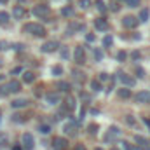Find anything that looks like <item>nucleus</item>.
Listing matches in <instances>:
<instances>
[{
  "instance_id": "nucleus-39",
  "label": "nucleus",
  "mask_w": 150,
  "mask_h": 150,
  "mask_svg": "<svg viewBox=\"0 0 150 150\" xmlns=\"http://www.w3.org/2000/svg\"><path fill=\"white\" fill-rule=\"evenodd\" d=\"M136 75H138V77H145V75H143V70H142V68H136Z\"/></svg>"
},
{
  "instance_id": "nucleus-3",
  "label": "nucleus",
  "mask_w": 150,
  "mask_h": 150,
  "mask_svg": "<svg viewBox=\"0 0 150 150\" xmlns=\"http://www.w3.org/2000/svg\"><path fill=\"white\" fill-rule=\"evenodd\" d=\"M52 149L54 150H67L68 149V140L67 138H54L52 140Z\"/></svg>"
},
{
  "instance_id": "nucleus-32",
  "label": "nucleus",
  "mask_w": 150,
  "mask_h": 150,
  "mask_svg": "<svg viewBox=\"0 0 150 150\" xmlns=\"http://www.w3.org/2000/svg\"><path fill=\"white\" fill-rule=\"evenodd\" d=\"M94 58H96V59H98V61H100V59H101V58H103V52H101V51H100V49H94Z\"/></svg>"
},
{
  "instance_id": "nucleus-36",
  "label": "nucleus",
  "mask_w": 150,
  "mask_h": 150,
  "mask_svg": "<svg viewBox=\"0 0 150 150\" xmlns=\"http://www.w3.org/2000/svg\"><path fill=\"white\" fill-rule=\"evenodd\" d=\"M107 79H108V74H100V82H103Z\"/></svg>"
},
{
  "instance_id": "nucleus-43",
  "label": "nucleus",
  "mask_w": 150,
  "mask_h": 150,
  "mask_svg": "<svg viewBox=\"0 0 150 150\" xmlns=\"http://www.w3.org/2000/svg\"><path fill=\"white\" fill-rule=\"evenodd\" d=\"M12 150H23V147H19V145H14V147H12Z\"/></svg>"
},
{
  "instance_id": "nucleus-10",
  "label": "nucleus",
  "mask_w": 150,
  "mask_h": 150,
  "mask_svg": "<svg viewBox=\"0 0 150 150\" xmlns=\"http://www.w3.org/2000/svg\"><path fill=\"white\" fill-rule=\"evenodd\" d=\"M119 136H120V131H119V127H115V126H113V127L108 129V134L105 136V140H107V142H112V140L119 138Z\"/></svg>"
},
{
  "instance_id": "nucleus-21",
  "label": "nucleus",
  "mask_w": 150,
  "mask_h": 150,
  "mask_svg": "<svg viewBox=\"0 0 150 150\" xmlns=\"http://www.w3.org/2000/svg\"><path fill=\"white\" fill-rule=\"evenodd\" d=\"M58 89L63 91V93H67V91H70V84L68 82H58Z\"/></svg>"
},
{
  "instance_id": "nucleus-31",
  "label": "nucleus",
  "mask_w": 150,
  "mask_h": 150,
  "mask_svg": "<svg viewBox=\"0 0 150 150\" xmlns=\"http://www.w3.org/2000/svg\"><path fill=\"white\" fill-rule=\"evenodd\" d=\"M89 4H91L89 0H79V5H80L82 9H87V7H89Z\"/></svg>"
},
{
  "instance_id": "nucleus-16",
  "label": "nucleus",
  "mask_w": 150,
  "mask_h": 150,
  "mask_svg": "<svg viewBox=\"0 0 150 150\" xmlns=\"http://www.w3.org/2000/svg\"><path fill=\"white\" fill-rule=\"evenodd\" d=\"M75 127H77V122L75 120H70L67 126H65V133H70V134H75Z\"/></svg>"
},
{
  "instance_id": "nucleus-8",
  "label": "nucleus",
  "mask_w": 150,
  "mask_h": 150,
  "mask_svg": "<svg viewBox=\"0 0 150 150\" xmlns=\"http://www.w3.org/2000/svg\"><path fill=\"white\" fill-rule=\"evenodd\" d=\"M136 101L138 103H150V91H140L136 94Z\"/></svg>"
},
{
  "instance_id": "nucleus-40",
  "label": "nucleus",
  "mask_w": 150,
  "mask_h": 150,
  "mask_svg": "<svg viewBox=\"0 0 150 150\" xmlns=\"http://www.w3.org/2000/svg\"><path fill=\"white\" fill-rule=\"evenodd\" d=\"M4 49H7V42H0V51H4Z\"/></svg>"
},
{
  "instance_id": "nucleus-25",
  "label": "nucleus",
  "mask_w": 150,
  "mask_h": 150,
  "mask_svg": "<svg viewBox=\"0 0 150 150\" xmlns=\"http://www.w3.org/2000/svg\"><path fill=\"white\" fill-rule=\"evenodd\" d=\"M134 142H136V143H140V145H149V142H147L143 136H138V134L134 136Z\"/></svg>"
},
{
  "instance_id": "nucleus-26",
  "label": "nucleus",
  "mask_w": 150,
  "mask_h": 150,
  "mask_svg": "<svg viewBox=\"0 0 150 150\" xmlns=\"http://www.w3.org/2000/svg\"><path fill=\"white\" fill-rule=\"evenodd\" d=\"M124 4H127L129 7H138L140 5V0H122Z\"/></svg>"
},
{
  "instance_id": "nucleus-37",
  "label": "nucleus",
  "mask_w": 150,
  "mask_h": 150,
  "mask_svg": "<svg viewBox=\"0 0 150 150\" xmlns=\"http://www.w3.org/2000/svg\"><path fill=\"white\" fill-rule=\"evenodd\" d=\"M61 58H68V51L67 49H61Z\"/></svg>"
},
{
  "instance_id": "nucleus-4",
  "label": "nucleus",
  "mask_w": 150,
  "mask_h": 150,
  "mask_svg": "<svg viewBox=\"0 0 150 150\" xmlns=\"http://www.w3.org/2000/svg\"><path fill=\"white\" fill-rule=\"evenodd\" d=\"M19 89H21V84H19L18 80H11V82L4 87V91H2V93H4V94H7V93H18Z\"/></svg>"
},
{
  "instance_id": "nucleus-42",
  "label": "nucleus",
  "mask_w": 150,
  "mask_h": 150,
  "mask_svg": "<svg viewBox=\"0 0 150 150\" xmlns=\"http://www.w3.org/2000/svg\"><path fill=\"white\" fill-rule=\"evenodd\" d=\"M86 38H87V42H93V40H94V35H91V33H89Z\"/></svg>"
},
{
  "instance_id": "nucleus-45",
  "label": "nucleus",
  "mask_w": 150,
  "mask_h": 150,
  "mask_svg": "<svg viewBox=\"0 0 150 150\" xmlns=\"http://www.w3.org/2000/svg\"><path fill=\"white\" fill-rule=\"evenodd\" d=\"M7 2H9V0H0V4H2V5H5Z\"/></svg>"
},
{
  "instance_id": "nucleus-19",
  "label": "nucleus",
  "mask_w": 150,
  "mask_h": 150,
  "mask_svg": "<svg viewBox=\"0 0 150 150\" xmlns=\"http://www.w3.org/2000/svg\"><path fill=\"white\" fill-rule=\"evenodd\" d=\"M91 89H93L94 93H100V91H101V82H100V80H93V82H91Z\"/></svg>"
},
{
  "instance_id": "nucleus-13",
  "label": "nucleus",
  "mask_w": 150,
  "mask_h": 150,
  "mask_svg": "<svg viewBox=\"0 0 150 150\" xmlns=\"http://www.w3.org/2000/svg\"><path fill=\"white\" fill-rule=\"evenodd\" d=\"M45 100H47V103H51V105H56V103L59 101V94H58V93H49V94L45 96Z\"/></svg>"
},
{
  "instance_id": "nucleus-9",
  "label": "nucleus",
  "mask_w": 150,
  "mask_h": 150,
  "mask_svg": "<svg viewBox=\"0 0 150 150\" xmlns=\"http://www.w3.org/2000/svg\"><path fill=\"white\" fill-rule=\"evenodd\" d=\"M47 12H49V7L47 5H37V7H33V14L38 16V18L47 16Z\"/></svg>"
},
{
  "instance_id": "nucleus-41",
  "label": "nucleus",
  "mask_w": 150,
  "mask_h": 150,
  "mask_svg": "<svg viewBox=\"0 0 150 150\" xmlns=\"http://www.w3.org/2000/svg\"><path fill=\"white\" fill-rule=\"evenodd\" d=\"M127 124H134V119L131 115H127Z\"/></svg>"
},
{
  "instance_id": "nucleus-6",
  "label": "nucleus",
  "mask_w": 150,
  "mask_h": 150,
  "mask_svg": "<svg viewBox=\"0 0 150 150\" xmlns=\"http://www.w3.org/2000/svg\"><path fill=\"white\" fill-rule=\"evenodd\" d=\"M122 25H124L126 28H134V26L138 25V18H134V16H126V18L122 19Z\"/></svg>"
},
{
  "instance_id": "nucleus-24",
  "label": "nucleus",
  "mask_w": 150,
  "mask_h": 150,
  "mask_svg": "<svg viewBox=\"0 0 150 150\" xmlns=\"http://www.w3.org/2000/svg\"><path fill=\"white\" fill-rule=\"evenodd\" d=\"M61 14L63 16H74V9L72 7H63L61 9Z\"/></svg>"
},
{
  "instance_id": "nucleus-48",
  "label": "nucleus",
  "mask_w": 150,
  "mask_h": 150,
  "mask_svg": "<svg viewBox=\"0 0 150 150\" xmlns=\"http://www.w3.org/2000/svg\"><path fill=\"white\" fill-rule=\"evenodd\" d=\"M112 150H117V149H112Z\"/></svg>"
},
{
  "instance_id": "nucleus-35",
  "label": "nucleus",
  "mask_w": 150,
  "mask_h": 150,
  "mask_svg": "<svg viewBox=\"0 0 150 150\" xmlns=\"http://www.w3.org/2000/svg\"><path fill=\"white\" fill-rule=\"evenodd\" d=\"M5 143H7V134L0 133V145H5Z\"/></svg>"
},
{
  "instance_id": "nucleus-15",
  "label": "nucleus",
  "mask_w": 150,
  "mask_h": 150,
  "mask_svg": "<svg viewBox=\"0 0 150 150\" xmlns=\"http://www.w3.org/2000/svg\"><path fill=\"white\" fill-rule=\"evenodd\" d=\"M11 105H12V108H23L28 105V100H14Z\"/></svg>"
},
{
  "instance_id": "nucleus-18",
  "label": "nucleus",
  "mask_w": 150,
  "mask_h": 150,
  "mask_svg": "<svg viewBox=\"0 0 150 150\" xmlns=\"http://www.w3.org/2000/svg\"><path fill=\"white\" fill-rule=\"evenodd\" d=\"M149 16H150L149 9H142V11H140V18H138V19L145 23V21H149Z\"/></svg>"
},
{
  "instance_id": "nucleus-30",
  "label": "nucleus",
  "mask_w": 150,
  "mask_h": 150,
  "mask_svg": "<svg viewBox=\"0 0 150 150\" xmlns=\"http://www.w3.org/2000/svg\"><path fill=\"white\" fill-rule=\"evenodd\" d=\"M67 103H68V110H74V108H75V100H74V98H68V100H67Z\"/></svg>"
},
{
  "instance_id": "nucleus-14",
  "label": "nucleus",
  "mask_w": 150,
  "mask_h": 150,
  "mask_svg": "<svg viewBox=\"0 0 150 150\" xmlns=\"http://www.w3.org/2000/svg\"><path fill=\"white\" fill-rule=\"evenodd\" d=\"M12 16H14L16 19H19V18H23V16H25V9H23L21 5H18V7H14V11H12Z\"/></svg>"
},
{
  "instance_id": "nucleus-38",
  "label": "nucleus",
  "mask_w": 150,
  "mask_h": 150,
  "mask_svg": "<svg viewBox=\"0 0 150 150\" xmlns=\"http://www.w3.org/2000/svg\"><path fill=\"white\" fill-rule=\"evenodd\" d=\"M21 72H23V68H21V67H18V68H14V70H12V74L16 75V74H21Z\"/></svg>"
},
{
  "instance_id": "nucleus-2",
  "label": "nucleus",
  "mask_w": 150,
  "mask_h": 150,
  "mask_svg": "<svg viewBox=\"0 0 150 150\" xmlns=\"http://www.w3.org/2000/svg\"><path fill=\"white\" fill-rule=\"evenodd\" d=\"M21 142H23V150H33L35 140H33V136L30 133H25L23 138H21Z\"/></svg>"
},
{
  "instance_id": "nucleus-11",
  "label": "nucleus",
  "mask_w": 150,
  "mask_h": 150,
  "mask_svg": "<svg viewBox=\"0 0 150 150\" xmlns=\"http://www.w3.org/2000/svg\"><path fill=\"white\" fill-rule=\"evenodd\" d=\"M56 49H58V42H56V40L45 42V44L42 45V51H44V52H52V51H56Z\"/></svg>"
},
{
  "instance_id": "nucleus-22",
  "label": "nucleus",
  "mask_w": 150,
  "mask_h": 150,
  "mask_svg": "<svg viewBox=\"0 0 150 150\" xmlns=\"http://www.w3.org/2000/svg\"><path fill=\"white\" fill-rule=\"evenodd\" d=\"M38 131H40L42 134H49V133H51V126H47V124H42V126H38Z\"/></svg>"
},
{
  "instance_id": "nucleus-12",
  "label": "nucleus",
  "mask_w": 150,
  "mask_h": 150,
  "mask_svg": "<svg viewBox=\"0 0 150 150\" xmlns=\"http://www.w3.org/2000/svg\"><path fill=\"white\" fill-rule=\"evenodd\" d=\"M75 61H77L79 65L84 63V49H82V45H77V47H75Z\"/></svg>"
},
{
  "instance_id": "nucleus-5",
  "label": "nucleus",
  "mask_w": 150,
  "mask_h": 150,
  "mask_svg": "<svg viewBox=\"0 0 150 150\" xmlns=\"http://www.w3.org/2000/svg\"><path fill=\"white\" fill-rule=\"evenodd\" d=\"M119 80L122 82V86H124V87H133V86H134V82H136L133 77H129V75H126V74H119Z\"/></svg>"
},
{
  "instance_id": "nucleus-29",
  "label": "nucleus",
  "mask_w": 150,
  "mask_h": 150,
  "mask_svg": "<svg viewBox=\"0 0 150 150\" xmlns=\"http://www.w3.org/2000/svg\"><path fill=\"white\" fill-rule=\"evenodd\" d=\"M52 74H54V75H61V74H63V68H61L59 65H56V67L52 68Z\"/></svg>"
},
{
  "instance_id": "nucleus-34",
  "label": "nucleus",
  "mask_w": 150,
  "mask_h": 150,
  "mask_svg": "<svg viewBox=\"0 0 150 150\" xmlns=\"http://www.w3.org/2000/svg\"><path fill=\"white\" fill-rule=\"evenodd\" d=\"M87 129H89V133H91V134H94V133L98 131V126H96V124H89V127H87Z\"/></svg>"
},
{
  "instance_id": "nucleus-23",
  "label": "nucleus",
  "mask_w": 150,
  "mask_h": 150,
  "mask_svg": "<svg viewBox=\"0 0 150 150\" xmlns=\"http://www.w3.org/2000/svg\"><path fill=\"white\" fill-rule=\"evenodd\" d=\"M7 21H9V14L5 11H2L0 12V25H7Z\"/></svg>"
},
{
  "instance_id": "nucleus-44",
  "label": "nucleus",
  "mask_w": 150,
  "mask_h": 150,
  "mask_svg": "<svg viewBox=\"0 0 150 150\" xmlns=\"http://www.w3.org/2000/svg\"><path fill=\"white\" fill-rule=\"evenodd\" d=\"M75 150H86V149H84L82 145H77V147H75Z\"/></svg>"
},
{
  "instance_id": "nucleus-7",
  "label": "nucleus",
  "mask_w": 150,
  "mask_h": 150,
  "mask_svg": "<svg viewBox=\"0 0 150 150\" xmlns=\"http://www.w3.org/2000/svg\"><path fill=\"white\" fill-rule=\"evenodd\" d=\"M94 28H96V30H100V32H107V30H108V23H107V19L98 18V19L94 21Z\"/></svg>"
},
{
  "instance_id": "nucleus-28",
  "label": "nucleus",
  "mask_w": 150,
  "mask_h": 150,
  "mask_svg": "<svg viewBox=\"0 0 150 150\" xmlns=\"http://www.w3.org/2000/svg\"><path fill=\"white\" fill-rule=\"evenodd\" d=\"M112 37H108V35H107V37L103 38V45H105V47H110V45H112Z\"/></svg>"
},
{
  "instance_id": "nucleus-27",
  "label": "nucleus",
  "mask_w": 150,
  "mask_h": 150,
  "mask_svg": "<svg viewBox=\"0 0 150 150\" xmlns=\"http://www.w3.org/2000/svg\"><path fill=\"white\" fill-rule=\"evenodd\" d=\"M96 5H98V9H100V12H105V11H107V7H105V4H103V0H96Z\"/></svg>"
},
{
  "instance_id": "nucleus-33",
  "label": "nucleus",
  "mask_w": 150,
  "mask_h": 150,
  "mask_svg": "<svg viewBox=\"0 0 150 150\" xmlns=\"http://www.w3.org/2000/svg\"><path fill=\"white\" fill-rule=\"evenodd\" d=\"M126 58H127V54H126V52H124V51H120V52H119V54H117V59H119V61H124V59H126Z\"/></svg>"
},
{
  "instance_id": "nucleus-1",
  "label": "nucleus",
  "mask_w": 150,
  "mask_h": 150,
  "mask_svg": "<svg viewBox=\"0 0 150 150\" xmlns=\"http://www.w3.org/2000/svg\"><path fill=\"white\" fill-rule=\"evenodd\" d=\"M23 32L32 33V35H35V37H44V35H45V28H44L42 25H37V23H28V25H25Z\"/></svg>"
},
{
  "instance_id": "nucleus-47",
  "label": "nucleus",
  "mask_w": 150,
  "mask_h": 150,
  "mask_svg": "<svg viewBox=\"0 0 150 150\" xmlns=\"http://www.w3.org/2000/svg\"><path fill=\"white\" fill-rule=\"evenodd\" d=\"M96 150H103V149H96Z\"/></svg>"
},
{
  "instance_id": "nucleus-17",
  "label": "nucleus",
  "mask_w": 150,
  "mask_h": 150,
  "mask_svg": "<svg viewBox=\"0 0 150 150\" xmlns=\"http://www.w3.org/2000/svg\"><path fill=\"white\" fill-rule=\"evenodd\" d=\"M23 80H25L26 84H32V82L35 80V75L32 74V72H25V74H23Z\"/></svg>"
},
{
  "instance_id": "nucleus-46",
  "label": "nucleus",
  "mask_w": 150,
  "mask_h": 150,
  "mask_svg": "<svg viewBox=\"0 0 150 150\" xmlns=\"http://www.w3.org/2000/svg\"><path fill=\"white\" fill-rule=\"evenodd\" d=\"M145 122H147V126H149V129H150V119H147Z\"/></svg>"
},
{
  "instance_id": "nucleus-20",
  "label": "nucleus",
  "mask_w": 150,
  "mask_h": 150,
  "mask_svg": "<svg viewBox=\"0 0 150 150\" xmlns=\"http://www.w3.org/2000/svg\"><path fill=\"white\" fill-rule=\"evenodd\" d=\"M119 96L126 100V98H129V96H131V91H129L127 87H122V89H119Z\"/></svg>"
}]
</instances>
